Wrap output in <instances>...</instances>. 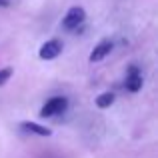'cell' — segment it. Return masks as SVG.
<instances>
[{"label":"cell","mask_w":158,"mask_h":158,"mask_svg":"<svg viewBox=\"0 0 158 158\" xmlns=\"http://www.w3.org/2000/svg\"><path fill=\"white\" fill-rule=\"evenodd\" d=\"M20 128H22L24 132H28V134H36V136H42V138L52 136V130H50V128L42 126V124H38V122H30V120L20 122Z\"/></svg>","instance_id":"6"},{"label":"cell","mask_w":158,"mask_h":158,"mask_svg":"<svg viewBox=\"0 0 158 158\" xmlns=\"http://www.w3.org/2000/svg\"><path fill=\"white\" fill-rule=\"evenodd\" d=\"M66 108H68V98L52 96L50 100H46V104L40 108V118H52V116L64 114Z\"/></svg>","instance_id":"2"},{"label":"cell","mask_w":158,"mask_h":158,"mask_svg":"<svg viewBox=\"0 0 158 158\" xmlns=\"http://www.w3.org/2000/svg\"><path fill=\"white\" fill-rule=\"evenodd\" d=\"M114 98L116 96L112 92H102V94H98V96H96V100H94V102H96L98 108L104 110V108H110L112 104H114Z\"/></svg>","instance_id":"7"},{"label":"cell","mask_w":158,"mask_h":158,"mask_svg":"<svg viewBox=\"0 0 158 158\" xmlns=\"http://www.w3.org/2000/svg\"><path fill=\"white\" fill-rule=\"evenodd\" d=\"M0 6H2V8H6V6H10V0H0Z\"/></svg>","instance_id":"9"},{"label":"cell","mask_w":158,"mask_h":158,"mask_svg":"<svg viewBox=\"0 0 158 158\" xmlns=\"http://www.w3.org/2000/svg\"><path fill=\"white\" fill-rule=\"evenodd\" d=\"M112 48H114V44H112L110 40H102V42H98L96 46H94V50L90 52L88 62H100V60H104L108 54L112 52Z\"/></svg>","instance_id":"5"},{"label":"cell","mask_w":158,"mask_h":158,"mask_svg":"<svg viewBox=\"0 0 158 158\" xmlns=\"http://www.w3.org/2000/svg\"><path fill=\"white\" fill-rule=\"evenodd\" d=\"M12 76V68H0V86L6 84Z\"/></svg>","instance_id":"8"},{"label":"cell","mask_w":158,"mask_h":158,"mask_svg":"<svg viewBox=\"0 0 158 158\" xmlns=\"http://www.w3.org/2000/svg\"><path fill=\"white\" fill-rule=\"evenodd\" d=\"M124 86H126L128 92H138L142 88V74H140L138 66L132 64L126 72V80H124Z\"/></svg>","instance_id":"4"},{"label":"cell","mask_w":158,"mask_h":158,"mask_svg":"<svg viewBox=\"0 0 158 158\" xmlns=\"http://www.w3.org/2000/svg\"><path fill=\"white\" fill-rule=\"evenodd\" d=\"M86 20V12L82 6H72L68 8V12L64 14V18H62V28L68 32L72 30H78V28L82 26V22Z\"/></svg>","instance_id":"1"},{"label":"cell","mask_w":158,"mask_h":158,"mask_svg":"<svg viewBox=\"0 0 158 158\" xmlns=\"http://www.w3.org/2000/svg\"><path fill=\"white\" fill-rule=\"evenodd\" d=\"M62 52V42L58 38H52V40H46V42L40 46L38 50V56L42 58V60H54V58H58Z\"/></svg>","instance_id":"3"}]
</instances>
